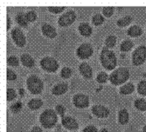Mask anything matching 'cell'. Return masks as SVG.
<instances>
[{"label": "cell", "mask_w": 146, "mask_h": 132, "mask_svg": "<svg viewBox=\"0 0 146 132\" xmlns=\"http://www.w3.org/2000/svg\"><path fill=\"white\" fill-rule=\"evenodd\" d=\"M29 90L33 94H39L43 90V82L37 76H30L26 81Z\"/></svg>", "instance_id": "cell-4"}, {"label": "cell", "mask_w": 146, "mask_h": 132, "mask_svg": "<svg viewBox=\"0 0 146 132\" xmlns=\"http://www.w3.org/2000/svg\"><path fill=\"white\" fill-rule=\"evenodd\" d=\"M143 33V30L138 25H133L128 30V35L130 37H139Z\"/></svg>", "instance_id": "cell-19"}, {"label": "cell", "mask_w": 146, "mask_h": 132, "mask_svg": "<svg viewBox=\"0 0 146 132\" xmlns=\"http://www.w3.org/2000/svg\"><path fill=\"white\" fill-rule=\"evenodd\" d=\"M19 92H20V95H21V96H23V95H24V93H25V90H24L23 89H20V90H19Z\"/></svg>", "instance_id": "cell-42"}, {"label": "cell", "mask_w": 146, "mask_h": 132, "mask_svg": "<svg viewBox=\"0 0 146 132\" xmlns=\"http://www.w3.org/2000/svg\"><path fill=\"white\" fill-rule=\"evenodd\" d=\"M75 18H76L75 13L73 10H68L66 13H64L61 17H60L58 23L60 26L65 27V26H68V25H70L71 24H73L74 22Z\"/></svg>", "instance_id": "cell-7"}, {"label": "cell", "mask_w": 146, "mask_h": 132, "mask_svg": "<svg viewBox=\"0 0 146 132\" xmlns=\"http://www.w3.org/2000/svg\"><path fill=\"white\" fill-rule=\"evenodd\" d=\"M135 107L139 110H146V101L143 98H138L135 101Z\"/></svg>", "instance_id": "cell-24"}, {"label": "cell", "mask_w": 146, "mask_h": 132, "mask_svg": "<svg viewBox=\"0 0 146 132\" xmlns=\"http://www.w3.org/2000/svg\"><path fill=\"white\" fill-rule=\"evenodd\" d=\"M115 43H116V37L114 35H110V36L107 37V38H106L105 44H106V45H107L108 47H110V48L113 47L115 44Z\"/></svg>", "instance_id": "cell-26"}, {"label": "cell", "mask_w": 146, "mask_h": 132, "mask_svg": "<svg viewBox=\"0 0 146 132\" xmlns=\"http://www.w3.org/2000/svg\"><path fill=\"white\" fill-rule=\"evenodd\" d=\"M79 31L84 37H89L92 34V28L87 23H83L79 26Z\"/></svg>", "instance_id": "cell-16"}, {"label": "cell", "mask_w": 146, "mask_h": 132, "mask_svg": "<svg viewBox=\"0 0 146 132\" xmlns=\"http://www.w3.org/2000/svg\"><path fill=\"white\" fill-rule=\"evenodd\" d=\"M43 104V102L41 99H38V98H33L32 100L29 101L28 103V106L30 109L32 110H38L39 109Z\"/></svg>", "instance_id": "cell-21"}, {"label": "cell", "mask_w": 146, "mask_h": 132, "mask_svg": "<svg viewBox=\"0 0 146 132\" xmlns=\"http://www.w3.org/2000/svg\"><path fill=\"white\" fill-rule=\"evenodd\" d=\"M143 132H146V125L143 127Z\"/></svg>", "instance_id": "cell-44"}, {"label": "cell", "mask_w": 146, "mask_h": 132, "mask_svg": "<svg viewBox=\"0 0 146 132\" xmlns=\"http://www.w3.org/2000/svg\"><path fill=\"white\" fill-rule=\"evenodd\" d=\"M16 21L18 22V24L22 26V27H26L27 26V19H26V17H25V14L23 12H19L17 14L16 16Z\"/></svg>", "instance_id": "cell-22"}, {"label": "cell", "mask_w": 146, "mask_h": 132, "mask_svg": "<svg viewBox=\"0 0 146 132\" xmlns=\"http://www.w3.org/2000/svg\"><path fill=\"white\" fill-rule=\"evenodd\" d=\"M82 132H98L97 131V129L95 127V126H93V125H88L87 126Z\"/></svg>", "instance_id": "cell-39"}, {"label": "cell", "mask_w": 146, "mask_h": 132, "mask_svg": "<svg viewBox=\"0 0 146 132\" xmlns=\"http://www.w3.org/2000/svg\"><path fill=\"white\" fill-rule=\"evenodd\" d=\"M133 42H132L131 40H124L122 44H121V50L122 51H129L132 49V47H133Z\"/></svg>", "instance_id": "cell-25"}, {"label": "cell", "mask_w": 146, "mask_h": 132, "mask_svg": "<svg viewBox=\"0 0 146 132\" xmlns=\"http://www.w3.org/2000/svg\"><path fill=\"white\" fill-rule=\"evenodd\" d=\"M11 37L15 44L19 46L23 47L25 44V37L22 31V30L19 27H15L11 31Z\"/></svg>", "instance_id": "cell-9"}, {"label": "cell", "mask_w": 146, "mask_h": 132, "mask_svg": "<svg viewBox=\"0 0 146 132\" xmlns=\"http://www.w3.org/2000/svg\"><path fill=\"white\" fill-rule=\"evenodd\" d=\"M7 63L9 65H11V66H14V67H16V66H18L19 64V61L17 57H15V56H10L7 58Z\"/></svg>", "instance_id": "cell-29"}, {"label": "cell", "mask_w": 146, "mask_h": 132, "mask_svg": "<svg viewBox=\"0 0 146 132\" xmlns=\"http://www.w3.org/2000/svg\"><path fill=\"white\" fill-rule=\"evenodd\" d=\"M25 17L28 22H34L37 18V14L33 10H29L28 12L25 13Z\"/></svg>", "instance_id": "cell-33"}, {"label": "cell", "mask_w": 146, "mask_h": 132, "mask_svg": "<svg viewBox=\"0 0 146 132\" xmlns=\"http://www.w3.org/2000/svg\"><path fill=\"white\" fill-rule=\"evenodd\" d=\"M129 77V71L125 67H120L116 69L110 76V81L114 85H120L125 83Z\"/></svg>", "instance_id": "cell-2"}, {"label": "cell", "mask_w": 146, "mask_h": 132, "mask_svg": "<svg viewBox=\"0 0 146 132\" xmlns=\"http://www.w3.org/2000/svg\"><path fill=\"white\" fill-rule=\"evenodd\" d=\"M102 12H103V15L105 17H111L114 13V7L112 6H105L102 8Z\"/></svg>", "instance_id": "cell-30"}, {"label": "cell", "mask_w": 146, "mask_h": 132, "mask_svg": "<svg viewBox=\"0 0 146 132\" xmlns=\"http://www.w3.org/2000/svg\"><path fill=\"white\" fill-rule=\"evenodd\" d=\"M57 120L58 117L55 111L51 109H47L44 110L40 115V117H39V121H40L42 126L47 129L54 127L56 124Z\"/></svg>", "instance_id": "cell-3"}, {"label": "cell", "mask_w": 146, "mask_h": 132, "mask_svg": "<svg viewBox=\"0 0 146 132\" xmlns=\"http://www.w3.org/2000/svg\"><path fill=\"white\" fill-rule=\"evenodd\" d=\"M17 78V75L16 73L10 70V69H7V79L10 81H13V80H15V79Z\"/></svg>", "instance_id": "cell-37"}, {"label": "cell", "mask_w": 146, "mask_h": 132, "mask_svg": "<svg viewBox=\"0 0 146 132\" xmlns=\"http://www.w3.org/2000/svg\"><path fill=\"white\" fill-rule=\"evenodd\" d=\"M146 59V47L144 45L138 46L132 55V62L135 65H141Z\"/></svg>", "instance_id": "cell-6"}, {"label": "cell", "mask_w": 146, "mask_h": 132, "mask_svg": "<svg viewBox=\"0 0 146 132\" xmlns=\"http://www.w3.org/2000/svg\"><path fill=\"white\" fill-rule=\"evenodd\" d=\"M17 97V93L15 90L12 88H8L7 89V101H12L14 100Z\"/></svg>", "instance_id": "cell-31"}, {"label": "cell", "mask_w": 146, "mask_h": 132, "mask_svg": "<svg viewBox=\"0 0 146 132\" xmlns=\"http://www.w3.org/2000/svg\"><path fill=\"white\" fill-rule=\"evenodd\" d=\"M92 112L98 117H107L110 114V110L103 105H94L92 107Z\"/></svg>", "instance_id": "cell-11"}, {"label": "cell", "mask_w": 146, "mask_h": 132, "mask_svg": "<svg viewBox=\"0 0 146 132\" xmlns=\"http://www.w3.org/2000/svg\"><path fill=\"white\" fill-rule=\"evenodd\" d=\"M68 84L66 83H60L58 84H56L54 88H52V94L55 96H59V95H62L64 94L66 91L68 90Z\"/></svg>", "instance_id": "cell-15"}, {"label": "cell", "mask_w": 146, "mask_h": 132, "mask_svg": "<svg viewBox=\"0 0 146 132\" xmlns=\"http://www.w3.org/2000/svg\"><path fill=\"white\" fill-rule=\"evenodd\" d=\"M31 132H42L41 128H39L38 126H34L33 128V129L31 130Z\"/></svg>", "instance_id": "cell-40"}, {"label": "cell", "mask_w": 146, "mask_h": 132, "mask_svg": "<svg viewBox=\"0 0 146 132\" xmlns=\"http://www.w3.org/2000/svg\"><path fill=\"white\" fill-rule=\"evenodd\" d=\"M100 60L103 67L109 71L115 69L117 63L115 54L108 48H103L102 50L100 55Z\"/></svg>", "instance_id": "cell-1"}, {"label": "cell", "mask_w": 146, "mask_h": 132, "mask_svg": "<svg viewBox=\"0 0 146 132\" xmlns=\"http://www.w3.org/2000/svg\"><path fill=\"white\" fill-rule=\"evenodd\" d=\"M74 104L78 108H85L89 104V98L84 94H76L74 97Z\"/></svg>", "instance_id": "cell-10"}, {"label": "cell", "mask_w": 146, "mask_h": 132, "mask_svg": "<svg viewBox=\"0 0 146 132\" xmlns=\"http://www.w3.org/2000/svg\"><path fill=\"white\" fill-rule=\"evenodd\" d=\"M41 67L49 72H54L59 68V63L58 62L52 57H45L40 61Z\"/></svg>", "instance_id": "cell-5"}, {"label": "cell", "mask_w": 146, "mask_h": 132, "mask_svg": "<svg viewBox=\"0 0 146 132\" xmlns=\"http://www.w3.org/2000/svg\"><path fill=\"white\" fill-rule=\"evenodd\" d=\"M60 75L63 78H68L71 76L72 75V70L68 67H64L62 70H61V72H60Z\"/></svg>", "instance_id": "cell-34"}, {"label": "cell", "mask_w": 146, "mask_h": 132, "mask_svg": "<svg viewBox=\"0 0 146 132\" xmlns=\"http://www.w3.org/2000/svg\"><path fill=\"white\" fill-rule=\"evenodd\" d=\"M92 21L95 25H100L104 22V18L101 14H96L94 17H93Z\"/></svg>", "instance_id": "cell-32"}, {"label": "cell", "mask_w": 146, "mask_h": 132, "mask_svg": "<svg viewBox=\"0 0 146 132\" xmlns=\"http://www.w3.org/2000/svg\"><path fill=\"white\" fill-rule=\"evenodd\" d=\"M137 90H138V93L143 96H146V81L143 80L138 84L137 86Z\"/></svg>", "instance_id": "cell-28"}, {"label": "cell", "mask_w": 146, "mask_h": 132, "mask_svg": "<svg viewBox=\"0 0 146 132\" xmlns=\"http://www.w3.org/2000/svg\"><path fill=\"white\" fill-rule=\"evenodd\" d=\"M41 30H42L43 34L49 38H54L57 36L55 28L52 27V26L49 24H44L41 27Z\"/></svg>", "instance_id": "cell-13"}, {"label": "cell", "mask_w": 146, "mask_h": 132, "mask_svg": "<svg viewBox=\"0 0 146 132\" xmlns=\"http://www.w3.org/2000/svg\"><path fill=\"white\" fill-rule=\"evenodd\" d=\"M93 54V48L89 44H82L77 49V56L81 59H87Z\"/></svg>", "instance_id": "cell-8"}, {"label": "cell", "mask_w": 146, "mask_h": 132, "mask_svg": "<svg viewBox=\"0 0 146 132\" xmlns=\"http://www.w3.org/2000/svg\"><path fill=\"white\" fill-rule=\"evenodd\" d=\"M11 19H10V17L7 16V30H10L11 28Z\"/></svg>", "instance_id": "cell-41"}, {"label": "cell", "mask_w": 146, "mask_h": 132, "mask_svg": "<svg viewBox=\"0 0 146 132\" xmlns=\"http://www.w3.org/2000/svg\"><path fill=\"white\" fill-rule=\"evenodd\" d=\"M62 125L68 129H77L79 127L78 123L72 116H64L62 117Z\"/></svg>", "instance_id": "cell-12"}, {"label": "cell", "mask_w": 146, "mask_h": 132, "mask_svg": "<svg viewBox=\"0 0 146 132\" xmlns=\"http://www.w3.org/2000/svg\"><path fill=\"white\" fill-rule=\"evenodd\" d=\"M56 111L58 114H60V116H61L62 117H64V114H65V111H66V109L63 105L61 104H58L56 106Z\"/></svg>", "instance_id": "cell-38"}, {"label": "cell", "mask_w": 146, "mask_h": 132, "mask_svg": "<svg viewBox=\"0 0 146 132\" xmlns=\"http://www.w3.org/2000/svg\"><path fill=\"white\" fill-rule=\"evenodd\" d=\"M21 62L25 67L31 68L34 65V59L29 54H23L21 56Z\"/></svg>", "instance_id": "cell-17"}, {"label": "cell", "mask_w": 146, "mask_h": 132, "mask_svg": "<svg viewBox=\"0 0 146 132\" xmlns=\"http://www.w3.org/2000/svg\"><path fill=\"white\" fill-rule=\"evenodd\" d=\"M47 9L49 10V11L54 12V13H60L62 10H65L64 6H48Z\"/></svg>", "instance_id": "cell-36"}, {"label": "cell", "mask_w": 146, "mask_h": 132, "mask_svg": "<svg viewBox=\"0 0 146 132\" xmlns=\"http://www.w3.org/2000/svg\"><path fill=\"white\" fill-rule=\"evenodd\" d=\"M132 21V18L130 16H125L121 18H119L116 22L118 26H121V27H124V26H127L129 24H130Z\"/></svg>", "instance_id": "cell-23"}, {"label": "cell", "mask_w": 146, "mask_h": 132, "mask_svg": "<svg viewBox=\"0 0 146 132\" xmlns=\"http://www.w3.org/2000/svg\"><path fill=\"white\" fill-rule=\"evenodd\" d=\"M79 70L81 71V74L87 79H89L92 77L93 75V71H92V68L89 66V64H88L87 63H81L79 67Z\"/></svg>", "instance_id": "cell-14"}, {"label": "cell", "mask_w": 146, "mask_h": 132, "mask_svg": "<svg viewBox=\"0 0 146 132\" xmlns=\"http://www.w3.org/2000/svg\"><path fill=\"white\" fill-rule=\"evenodd\" d=\"M129 112L127 111L126 109H123L119 111V115H118V120L119 123L121 124H126L129 122Z\"/></svg>", "instance_id": "cell-18"}, {"label": "cell", "mask_w": 146, "mask_h": 132, "mask_svg": "<svg viewBox=\"0 0 146 132\" xmlns=\"http://www.w3.org/2000/svg\"><path fill=\"white\" fill-rule=\"evenodd\" d=\"M11 109L12 112H14V113L19 112L20 110L22 109V103H21V102H16V103H14L11 106Z\"/></svg>", "instance_id": "cell-35"}, {"label": "cell", "mask_w": 146, "mask_h": 132, "mask_svg": "<svg viewBox=\"0 0 146 132\" xmlns=\"http://www.w3.org/2000/svg\"><path fill=\"white\" fill-rule=\"evenodd\" d=\"M100 132H109V131H108V129H107L103 128V129H101V131H100Z\"/></svg>", "instance_id": "cell-43"}, {"label": "cell", "mask_w": 146, "mask_h": 132, "mask_svg": "<svg viewBox=\"0 0 146 132\" xmlns=\"http://www.w3.org/2000/svg\"><path fill=\"white\" fill-rule=\"evenodd\" d=\"M135 90V86L132 83H128L124 85H123L120 89V93L123 95H128L130 94L134 91Z\"/></svg>", "instance_id": "cell-20"}, {"label": "cell", "mask_w": 146, "mask_h": 132, "mask_svg": "<svg viewBox=\"0 0 146 132\" xmlns=\"http://www.w3.org/2000/svg\"><path fill=\"white\" fill-rule=\"evenodd\" d=\"M108 77H109V76H108V74H107V73L102 71V72H100V73L97 75V76H96V80H97L98 83L103 84V83H105V82H107Z\"/></svg>", "instance_id": "cell-27"}]
</instances>
